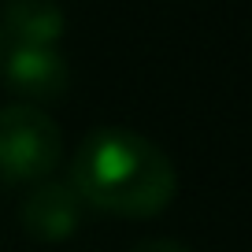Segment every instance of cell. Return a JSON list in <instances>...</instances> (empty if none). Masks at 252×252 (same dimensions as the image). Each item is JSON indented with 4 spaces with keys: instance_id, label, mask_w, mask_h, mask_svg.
I'll return each mask as SVG.
<instances>
[{
    "instance_id": "cell-1",
    "label": "cell",
    "mask_w": 252,
    "mask_h": 252,
    "mask_svg": "<svg viewBox=\"0 0 252 252\" xmlns=\"http://www.w3.org/2000/svg\"><path fill=\"white\" fill-rule=\"evenodd\" d=\"M71 186L82 204L119 219H156L178 193L174 163L152 137L100 126L82 137L71 159Z\"/></svg>"
},
{
    "instance_id": "cell-2",
    "label": "cell",
    "mask_w": 252,
    "mask_h": 252,
    "mask_svg": "<svg viewBox=\"0 0 252 252\" xmlns=\"http://www.w3.org/2000/svg\"><path fill=\"white\" fill-rule=\"evenodd\" d=\"M63 134L48 111L33 104L0 108V178L4 182H45L60 167Z\"/></svg>"
},
{
    "instance_id": "cell-3",
    "label": "cell",
    "mask_w": 252,
    "mask_h": 252,
    "mask_svg": "<svg viewBox=\"0 0 252 252\" xmlns=\"http://www.w3.org/2000/svg\"><path fill=\"white\" fill-rule=\"evenodd\" d=\"M0 74L4 86L33 108L60 100L71 86V67L56 48H4Z\"/></svg>"
},
{
    "instance_id": "cell-4",
    "label": "cell",
    "mask_w": 252,
    "mask_h": 252,
    "mask_svg": "<svg viewBox=\"0 0 252 252\" xmlns=\"http://www.w3.org/2000/svg\"><path fill=\"white\" fill-rule=\"evenodd\" d=\"M82 197L74 193V186L67 182H37L33 193L19 208V226L26 230L30 241L41 245H60L82 226Z\"/></svg>"
},
{
    "instance_id": "cell-5",
    "label": "cell",
    "mask_w": 252,
    "mask_h": 252,
    "mask_svg": "<svg viewBox=\"0 0 252 252\" xmlns=\"http://www.w3.org/2000/svg\"><path fill=\"white\" fill-rule=\"evenodd\" d=\"M67 30V15L56 0H8L0 15V33L11 48H56Z\"/></svg>"
},
{
    "instance_id": "cell-6",
    "label": "cell",
    "mask_w": 252,
    "mask_h": 252,
    "mask_svg": "<svg viewBox=\"0 0 252 252\" xmlns=\"http://www.w3.org/2000/svg\"><path fill=\"white\" fill-rule=\"evenodd\" d=\"M130 252H193V249L182 241H171V237H149V241H137Z\"/></svg>"
},
{
    "instance_id": "cell-7",
    "label": "cell",
    "mask_w": 252,
    "mask_h": 252,
    "mask_svg": "<svg viewBox=\"0 0 252 252\" xmlns=\"http://www.w3.org/2000/svg\"><path fill=\"white\" fill-rule=\"evenodd\" d=\"M0 63H4V33H0Z\"/></svg>"
}]
</instances>
